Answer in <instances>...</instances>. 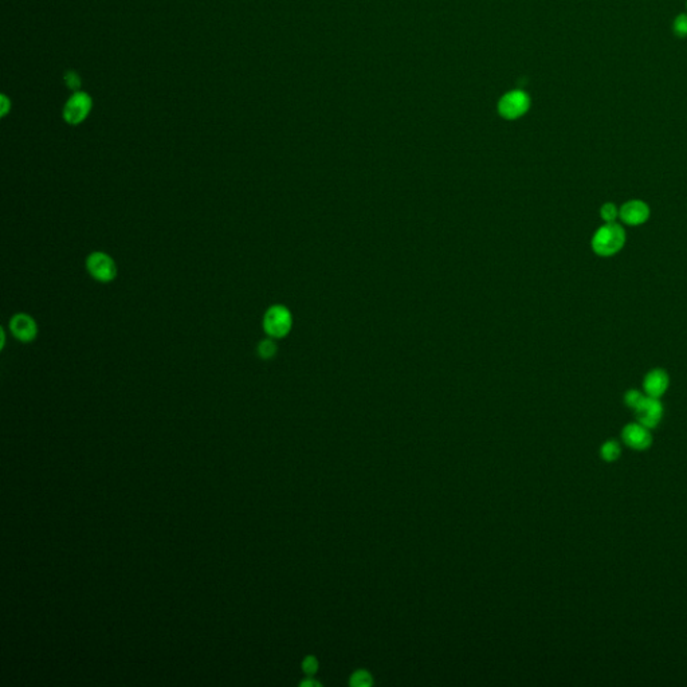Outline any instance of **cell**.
I'll use <instances>...</instances> for the list:
<instances>
[{
  "label": "cell",
  "instance_id": "obj_7",
  "mask_svg": "<svg viewBox=\"0 0 687 687\" xmlns=\"http://www.w3.org/2000/svg\"><path fill=\"white\" fill-rule=\"evenodd\" d=\"M622 438L624 443L629 446L631 449L634 450H638V451H641V450H646L651 446L652 443V435L650 432V429H647L646 426L641 424L639 421L638 423H631V424H627L623 431H622Z\"/></svg>",
  "mask_w": 687,
  "mask_h": 687
},
{
  "label": "cell",
  "instance_id": "obj_10",
  "mask_svg": "<svg viewBox=\"0 0 687 687\" xmlns=\"http://www.w3.org/2000/svg\"><path fill=\"white\" fill-rule=\"evenodd\" d=\"M643 387L647 397L659 399L668 388V374L664 369H652L644 377Z\"/></svg>",
  "mask_w": 687,
  "mask_h": 687
},
{
  "label": "cell",
  "instance_id": "obj_11",
  "mask_svg": "<svg viewBox=\"0 0 687 687\" xmlns=\"http://www.w3.org/2000/svg\"><path fill=\"white\" fill-rule=\"evenodd\" d=\"M600 451L607 462H614L620 456V444L617 441H608L602 446Z\"/></svg>",
  "mask_w": 687,
  "mask_h": 687
},
{
  "label": "cell",
  "instance_id": "obj_18",
  "mask_svg": "<svg viewBox=\"0 0 687 687\" xmlns=\"http://www.w3.org/2000/svg\"><path fill=\"white\" fill-rule=\"evenodd\" d=\"M303 671L306 674H315L318 668V662L315 659V656H308L305 661H303Z\"/></svg>",
  "mask_w": 687,
  "mask_h": 687
},
{
  "label": "cell",
  "instance_id": "obj_15",
  "mask_svg": "<svg viewBox=\"0 0 687 687\" xmlns=\"http://www.w3.org/2000/svg\"><path fill=\"white\" fill-rule=\"evenodd\" d=\"M644 397H646V395H643V394L639 392V391H636V389H631V391H629V392L626 394L624 400H626V404H627L629 408L635 409V408L638 407V406L641 404V400L644 399Z\"/></svg>",
  "mask_w": 687,
  "mask_h": 687
},
{
  "label": "cell",
  "instance_id": "obj_20",
  "mask_svg": "<svg viewBox=\"0 0 687 687\" xmlns=\"http://www.w3.org/2000/svg\"><path fill=\"white\" fill-rule=\"evenodd\" d=\"M303 686H320V683L315 682V681H305V682H303Z\"/></svg>",
  "mask_w": 687,
  "mask_h": 687
},
{
  "label": "cell",
  "instance_id": "obj_14",
  "mask_svg": "<svg viewBox=\"0 0 687 687\" xmlns=\"http://www.w3.org/2000/svg\"><path fill=\"white\" fill-rule=\"evenodd\" d=\"M600 215L602 218L606 221V223H614L619 218V210H617V206L612 204V203H607L602 210H600Z\"/></svg>",
  "mask_w": 687,
  "mask_h": 687
},
{
  "label": "cell",
  "instance_id": "obj_9",
  "mask_svg": "<svg viewBox=\"0 0 687 687\" xmlns=\"http://www.w3.org/2000/svg\"><path fill=\"white\" fill-rule=\"evenodd\" d=\"M619 218L629 226H641L650 218V207L641 200H629L619 210Z\"/></svg>",
  "mask_w": 687,
  "mask_h": 687
},
{
  "label": "cell",
  "instance_id": "obj_6",
  "mask_svg": "<svg viewBox=\"0 0 687 687\" xmlns=\"http://www.w3.org/2000/svg\"><path fill=\"white\" fill-rule=\"evenodd\" d=\"M634 411L636 412L638 421L643 426H646L647 429L656 427L664 416V406L659 402V399L647 397V395Z\"/></svg>",
  "mask_w": 687,
  "mask_h": 687
},
{
  "label": "cell",
  "instance_id": "obj_19",
  "mask_svg": "<svg viewBox=\"0 0 687 687\" xmlns=\"http://www.w3.org/2000/svg\"><path fill=\"white\" fill-rule=\"evenodd\" d=\"M1 100H3V104H1V116H6L7 112H9V106H10V104H9V101H7V98H6L4 95H3Z\"/></svg>",
  "mask_w": 687,
  "mask_h": 687
},
{
  "label": "cell",
  "instance_id": "obj_1",
  "mask_svg": "<svg viewBox=\"0 0 687 687\" xmlns=\"http://www.w3.org/2000/svg\"><path fill=\"white\" fill-rule=\"evenodd\" d=\"M626 243V233L622 226L606 223L594 233L592 248L597 256H611L619 253Z\"/></svg>",
  "mask_w": 687,
  "mask_h": 687
},
{
  "label": "cell",
  "instance_id": "obj_4",
  "mask_svg": "<svg viewBox=\"0 0 687 687\" xmlns=\"http://www.w3.org/2000/svg\"><path fill=\"white\" fill-rule=\"evenodd\" d=\"M92 98L89 94L75 92L63 107V118L70 125H78L86 120L92 110Z\"/></svg>",
  "mask_w": 687,
  "mask_h": 687
},
{
  "label": "cell",
  "instance_id": "obj_12",
  "mask_svg": "<svg viewBox=\"0 0 687 687\" xmlns=\"http://www.w3.org/2000/svg\"><path fill=\"white\" fill-rule=\"evenodd\" d=\"M258 355L263 359V360H270L273 359L276 355H277V345L276 342L271 340V337L266 338L263 341L259 342L258 345Z\"/></svg>",
  "mask_w": 687,
  "mask_h": 687
},
{
  "label": "cell",
  "instance_id": "obj_13",
  "mask_svg": "<svg viewBox=\"0 0 687 687\" xmlns=\"http://www.w3.org/2000/svg\"><path fill=\"white\" fill-rule=\"evenodd\" d=\"M350 685L355 687H368L372 685V676L365 670H357L352 678Z\"/></svg>",
  "mask_w": 687,
  "mask_h": 687
},
{
  "label": "cell",
  "instance_id": "obj_2",
  "mask_svg": "<svg viewBox=\"0 0 687 687\" xmlns=\"http://www.w3.org/2000/svg\"><path fill=\"white\" fill-rule=\"evenodd\" d=\"M293 326V317L283 305L268 308L263 315V329L268 337L283 338L289 335Z\"/></svg>",
  "mask_w": 687,
  "mask_h": 687
},
{
  "label": "cell",
  "instance_id": "obj_5",
  "mask_svg": "<svg viewBox=\"0 0 687 687\" xmlns=\"http://www.w3.org/2000/svg\"><path fill=\"white\" fill-rule=\"evenodd\" d=\"M530 106L529 95L523 90H514L505 94L498 104V112L506 120H515L524 116Z\"/></svg>",
  "mask_w": 687,
  "mask_h": 687
},
{
  "label": "cell",
  "instance_id": "obj_17",
  "mask_svg": "<svg viewBox=\"0 0 687 687\" xmlns=\"http://www.w3.org/2000/svg\"><path fill=\"white\" fill-rule=\"evenodd\" d=\"M65 82H66V85H68L70 89H73V90H77V89L81 86V80H80V77H78V74H77L75 71L66 73Z\"/></svg>",
  "mask_w": 687,
  "mask_h": 687
},
{
  "label": "cell",
  "instance_id": "obj_3",
  "mask_svg": "<svg viewBox=\"0 0 687 687\" xmlns=\"http://www.w3.org/2000/svg\"><path fill=\"white\" fill-rule=\"evenodd\" d=\"M86 268L94 280L109 283L116 280L117 265L113 258L103 251H94L86 259Z\"/></svg>",
  "mask_w": 687,
  "mask_h": 687
},
{
  "label": "cell",
  "instance_id": "obj_8",
  "mask_svg": "<svg viewBox=\"0 0 687 687\" xmlns=\"http://www.w3.org/2000/svg\"><path fill=\"white\" fill-rule=\"evenodd\" d=\"M10 329L14 337L21 342H31L38 336V325L31 315L18 313L10 320Z\"/></svg>",
  "mask_w": 687,
  "mask_h": 687
},
{
  "label": "cell",
  "instance_id": "obj_16",
  "mask_svg": "<svg viewBox=\"0 0 687 687\" xmlns=\"http://www.w3.org/2000/svg\"><path fill=\"white\" fill-rule=\"evenodd\" d=\"M674 33L676 36H681V38H685L687 36V15L686 14H681L679 16H676V21H674Z\"/></svg>",
  "mask_w": 687,
  "mask_h": 687
}]
</instances>
